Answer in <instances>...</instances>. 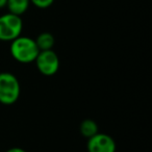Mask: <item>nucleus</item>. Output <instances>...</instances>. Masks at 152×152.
<instances>
[{
	"label": "nucleus",
	"instance_id": "nucleus-1",
	"mask_svg": "<svg viewBox=\"0 0 152 152\" xmlns=\"http://www.w3.org/2000/svg\"><path fill=\"white\" fill-rule=\"evenodd\" d=\"M10 50L14 59L21 64L34 63L40 52L36 41L24 36H19L12 41Z\"/></svg>",
	"mask_w": 152,
	"mask_h": 152
},
{
	"label": "nucleus",
	"instance_id": "nucleus-2",
	"mask_svg": "<svg viewBox=\"0 0 152 152\" xmlns=\"http://www.w3.org/2000/svg\"><path fill=\"white\" fill-rule=\"evenodd\" d=\"M20 83L14 74L10 72L0 73V103L12 105L20 97Z\"/></svg>",
	"mask_w": 152,
	"mask_h": 152
},
{
	"label": "nucleus",
	"instance_id": "nucleus-3",
	"mask_svg": "<svg viewBox=\"0 0 152 152\" xmlns=\"http://www.w3.org/2000/svg\"><path fill=\"white\" fill-rule=\"evenodd\" d=\"M23 30V21L21 17L7 13L0 16V41L12 42L21 36Z\"/></svg>",
	"mask_w": 152,
	"mask_h": 152
},
{
	"label": "nucleus",
	"instance_id": "nucleus-4",
	"mask_svg": "<svg viewBox=\"0 0 152 152\" xmlns=\"http://www.w3.org/2000/svg\"><path fill=\"white\" fill-rule=\"evenodd\" d=\"M34 61L39 72L45 76L54 75L59 69V58L52 49L40 51Z\"/></svg>",
	"mask_w": 152,
	"mask_h": 152
},
{
	"label": "nucleus",
	"instance_id": "nucleus-5",
	"mask_svg": "<svg viewBox=\"0 0 152 152\" xmlns=\"http://www.w3.org/2000/svg\"><path fill=\"white\" fill-rule=\"evenodd\" d=\"M88 151L89 152H116V142L110 135L106 133L97 132L88 139Z\"/></svg>",
	"mask_w": 152,
	"mask_h": 152
},
{
	"label": "nucleus",
	"instance_id": "nucleus-6",
	"mask_svg": "<svg viewBox=\"0 0 152 152\" xmlns=\"http://www.w3.org/2000/svg\"><path fill=\"white\" fill-rule=\"evenodd\" d=\"M29 5V0H7L5 7L9 10V13L21 17V15H23L28 10Z\"/></svg>",
	"mask_w": 152,
	"mask_h": 152
},
{
	"label": "nucleus",
	"instance_id": "nucleus-7",
	"mask_svg": "<svg viewBox=\"0 0 152 152\" xmlns=\"http://www.w3.org/2000/svg\"><path fill=\"white\" fill-rule=\"evenodd\" d=\"M36 44L38 46L39 50L44 51V50H51L54 46V37L50 34V32H42L37 37Z\"/></svg>",
	"mask_w": 152,
	"mask_h": 152
},
{
	"label": "nucleus",
	"instance_id": "nucleus-8",
	"mask_svg": "<svg viewBox=\"0 0 152 152\" xmlns=\"http://www.w3.org/2000/svg\"><path fill=\"white\" fill-rule=\"evenodd\" d=\"M79 131H80L83 137L90 139V137H93L94 134H96L98 132V125L92 119H86L80 123Z\"/></svg>",
	"mask_w": 152,
	"mask_h": 152
},
{
	"label": "nucleus",
	"instance_id": "nucleus-9",
	"mask_svg": "<svg viewBox=\"0 0 152 152\" xmlns=\"http://www.w3.org/2000/svg\"><path fill=\"white\" fill-rule=\"evenodd\" d=\"M30 3L34 4L36 7L41 10H44V9H48L50 7L51 5L53 4L54 2V0H29Z\"/></svg>",
	"mask_w": 152,
	"mask_h": 152
},
{
	"label": "nucleus",
	"instance_id": "nucleus-10",
	"mask_svg": "<svg viewBox=\"0 0 152 152\" xmlns=\"http://www.w3.org/2000/svg\"><path fill=\"white\" fill-rule=\"evenodd\" d=\"M7 152H26V151L24 149H22V148L14 147V148H11V149H9Z\"/></svg>",
	"mask_w": 152,
	"mask_h": 152
},
{
	"label": "nucleus",
	"instance_id": "nucleus-11",
	"mask_svg": "<svg viewBox=\"0 0 152 152\" xmlns=\"http://www.w3.org/2000/svg\"><path fill=\"white\" fill-rule=\"evenodd\" d=\"M7 0H0V9L7 7Z\"/></svg>",
	"mask_w": 152,
	"mask_h": 152
}]
</instances>
